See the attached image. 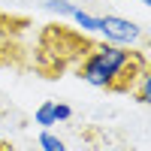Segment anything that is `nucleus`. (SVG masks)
I'll use <instances>...</instances> for the list:
<instances>
[{
  "label": "nucleus",
  "mask_w": 151,
  "mask_h": 151,
  "mask_svg": "<svg viewBox=\"0 0 151 151\" xmlns=\"http://www.w3.org/2000/svg\"><path fill=\"white\" fill-rule=\"evenodd\" d=\"M130 94H136V100H139V103H148V100H151V73H148V70L133 82Z\"/></svg>",
  "instance_id": "obj_4"
},
{
  "label": "nucleus",
  "mask_w": 151,
  "mask_h": 151,
  "mask_svg": "<svg viewBox=\"0 0 151 151\" xmlns=\"http://www.w3.org/2000/svg\"><path fill=\"white\" fill-rule=\"evenodd\" d=\"M36 142H40V148H42V151H67V142L60 139V136H55L52 130H42Z\"/></svg>",
  "instance_id": "obj_7"
},
{
  "label": "nucleus",
  "mask_w": 151,
  "mask_h": 151,
  "mask_svg": "<svg viewBox=\"0 0 151 151\" xmlns=\"http://www.w3.org/2000/svg\"><path fill=\"white\" fill-rule=\"evenodd\" d=\"M42 6H45L48 12H55L58 18H70L73 12L79 9V6L73 3V0H42Z\"/></svg>",
  "instance_id": "obj_5"
},
{
  "label": "nucleus",
  "mask_w": 151,
  "mask_h": 151,
  "mask_svg": "<svg viewBox=\"0 0 151 151\" xmlns=\"http://www.w3.org/2000/svg\"><path fill=\"white\" fill-rule=\"evenodd\" d=\"M148 70L145 55L127 52L124 45L100 42L88 45V52L82 55L79 64V79L88 82L91 88H103V91H130L133 82Z\"/></svg>",
  "instance_id": "obj_1"
},
{
  "label": "nucleus",
  "mask_w": 151,
  "mask_h": 151,
  "mask_svg": "<svg viewBox=\"0 0 151 151\" xmlns=\"http://www.w3.org/2000/svg\"><path fill=\"white\" fill-rule=\"evenodd\" d=\"M0 151H9V148H6V145H0Z\"/></svg>",
  "instance_id": "obj_10"
},
{
  "label": "nucleus",
  "mask_w": 151,
  "mask_h": 151,
  "mask_svg": "<svg viewBox=\"0 0 151 151\" xmlns=\"http://www.w3.org/2000/svg\"><path fill=\"white\" fill-rule=\"evenodd\" d=\"M139 3H142V6H148V3H151V0H139Z\"/></svg>",
  "instance_id": "obj_9"
},
{
  "label": "nucleus",
  "mask_w": 151,
  "mask_h": 151,
  "mask_svg": "<svg viewBox=\"0 0 151 151\" xmlns=\"http://www.w3.org/2000/svg\"><path fill=\"white\" fill-rule=\"evenodd\" d=\"M70 18L79 24L82 30H88V33H97V30H100V18H97V15H91V12H85V9H76Z\"/></svg>",
  "instance_id": "obj_6"
},
{
  "label": "nucleus",
  "mask_w": 151,
  "mask_h": 151,
  "mask_svg": "<svg viewBox=\"0 0 151 151\" xmlns=\"http://www.w3.org/2000/svg\"><path fill=\"white\" fill-rule=\"evenodd\" d=\"M106 36V42L112 45H136L142 40V27L130 18H118V15H103L100 18V30Z\"/></svg>",
  "instance_id": "obj_2"
},
{
  "label": "nucleus",
  "mask_w": 151,
  "mask_h": 151,
  "mask_svg": "<svg viewBox=\"0 0 151 151\" xmlns=\"http://www.w3.org/2000/svg\"><path fill=\"white\" fill-rule=\"evenodd\" d=\"M33 121L40 124L42 130H52L55 124H58V121H55V103H52V100H45V103L33 112Z\"/></svg>",
  "instance_id": "obj_3"
},
{
  "label": "nucleus",
  "mask_w": 151,
  "mask_h": 151,
  "mask_svg": "<svg viewBox=\"0 0 151 151\" xmlns=\"http://www.w3.org/2000/svg\"><path fill=\"white\" fill-rule=\"evenodd\" d=\"M73 118V109L64 103H55V121H70Z\"/></svg>",
  "instance_id": "obj_8"
}]
</instances>
